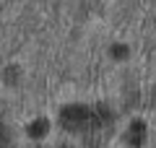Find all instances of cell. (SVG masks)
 <instances>
[{
	"label": "cell",
	"mask_w": 156,
	"mask_h": 148,
	"mask_svg": "<svg viewBox=\"0 0 156 148\" xmlns=\"http://www.w3.org/2000/svg\"><path fill=\"white\" fill-rule=\"evenodd\" d=\"M143 132H146V130H143V125H140V122H135V125H133V130L128 132V140L133 143V146H138V143L143 140Z\"/></svg>",
	"instance_id": "cell-2"
},
{
	"label": "cell",
	"mask_w": 156,
	"mask_h": 148,
	"mask_svg": "<svg viewBox=\"0 0 156 148\" xmlns=\"http://www.w3.org/2000/svg\"><path fill=\"white\" fill-rule=\"evenodd\" d=\"M89 112L81 109V107H73V109H65V115H62V120H65L68 127H81L83 122H89Z\"/></svg>",
	"instance_id": "cell-1"
}]
</instances>
